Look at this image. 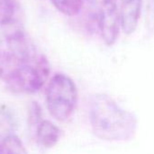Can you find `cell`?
Wrapping results in <instances>:
<instances>
[{"instance_id":"obj_1","label":"cell","mask_w":154,"mask_h":154,"mask_svg":"<svg viewBox=\"0 0 154 154\" xmlns=\"http://www.w3.org/2000/svg\"><path fill=\"white\" fill-rule=\"evenodd\" d=\"M89 122L93 134L109 143L131 141L138 128L135 115L105 93H97L93 97L89 106Z\"/></svg>"},{"instance_id":"obj_2","label":"cell","mask_w":154,"mask_h":154,"mask_svg":"<svg viewBox=\"0 0 154 154\" xmlns=\"http://www.w3.org/2000/svg\"><path fill=\"white\" fill-rule=\"evenodd\" d=\"M78 98V88L71 78L63 73H56L51 77L45 91V103L55 120H68L76 108Z\"/></svg>"},{"instance_id":"obj_3","label":"cell","mask_w":154,"mask_h":154,"mask_svg":"<svg viewBox=\"0 0 154 154\" xmlns=\"http://www.w3.org/2000/svg\"><path fill=\"white\" fill-rule=\"evenodd\" d=\"M50 73V62L41 54L33 61L23 64L5 83L13 92L34 94L44 86Z\"/></svg>"},{"instance_id":"obj_4","label":"cell","mask_w":154,"mask_h":154,"mask_svg":"<svg viewBox=\"0 0 154 154\" xmlns=\"http://www.w3.org/2000/svg\"><path fill=\"white\" fill-rule=\"evenodd\" d=\"M97 23L104 42L107 46H113L121 30L119 12L115 0H103L97 12Z\"/></svg>"},{"instance_id":"obj_5","label":"cell","mask_w":154,"mask_h":154,"mask_svg":"<svg viewBox=\"0 0 154 154\" xmlns=\"http://www.w3.org/2000/svg\"><path fill=\"white\" fill-rule=\"evenodd\" d=\"M143 10V0H122L118 8L121 30L126 35L133 34L137 27Z\"/></svg>"},{"instance_id":"obj_6","label":"cell","mask_w":154,"mask_h":154,"mask_svg":"<svg viewBox=\"0 0 154 154\" xmlns=\"http://www.w3.org/2000/svg\"><path fill=\"white\" fill-rule=\"evenodd\" d=\"M61 135L60 129L51 121L42 120L35 129V137L38 144L44 149L54 147Z\"/></svg>"},{"instance_id":"obj_7","label":"cell","mask_w":154,"mask_h":154,"mask_svg":"<svg viewBox=\"0 0 154 154\" xmlns=\"http://www.w3.org/2000/svg\"><path fill=\"white\" fill-rule=\"evenodd\" d=\"M17 128V117L15 113L7 106H0V137L14 134Z\"/></svg>"},{"instance_id":"obj_8","label":"cell","mask_w":154,"mask_h":154,"mask_svg":"<svg viewBox=\"0 0 154 154\" xmlns=\"http://www.w3.org/2000/svg\"><path fill=\"white\" fill-rule=\"evenodd\" d=\"M3 153H27V151L21 139L14 134H8L2 138L0 143Z\"/></svg>"},{"instance_id":"obj_9","label":"cell","mask_w":154,"mask_h":154,"mask_svg":"<svg viewBox=\"0 0 154 154\" xmlns=\"http://www.w3.org/2000/svg\"><path fill=\"white\" fill-rule=\"evenodd\" d=\"M54 7L67 16L77 15L83 5V0H51Z\"/></svg>"},{"instance_id":"obj_10","label":"cell","mask_w":154,"mask_h":154,"mask_svg":"<svg viewBox=\"0 0 154 154\" xmlns=\"http://www.w3.org/2000/svg\"><path fill=\"white\" fill-rule=\"evenodd\" d=\"M15 0H0V26H6L14 22L16 11Z\"/></svg>"},{"instance_id":"obj_11","label":"cell","mask_w":154,"mask_h":154,"mask_svg":"<svg viewBox=\"0 0 154 154\" xmlns=\"http://www.w3.org/2000/svg\"><path fill=\"white\" fill-rule=\"evenodd\" d=\"M42 121V109L37 101L29 103L27 111V124L31 129H36Z\"/></svg>"},{"instance_id":"obj_12","label":"cell","mask_w":154,"mask_h":154,"mask_svg":"<svg viewBox=\"0 0 154 154\" xmlns=\"http://www.w3.org/2000/svg\"><path fill=\"white\" fill-rule=\"evenodd\" d=\"M0 153H3V151H2V147H1V144H0Z\"/></svg>"}]
</instances>
